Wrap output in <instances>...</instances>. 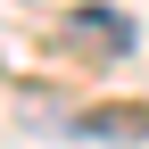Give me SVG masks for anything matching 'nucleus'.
<instances>
[{"instance_id": "nucleus-1", "label": "nucleus", "mask_w": 149, "mask_h": 149, "mask_svg": "<svg viewBox=\"0 0 149 149\" xmlns=\"http://www.w3.org/2000/svg\"><path fill=\"white\" fill-rule=\"evenodd\" d=\"M58 33H66V42H83V50H133V17H124V8H100V0L66 8Z\"/></svg>"}]
</instances>
